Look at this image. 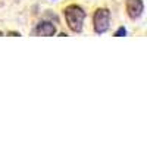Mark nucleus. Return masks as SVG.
I'll use <instances>...</instances> for the list:
<instances>
[{
  "mask_svg": "<svg viewBox=\"0 0 147 147\" xmlns=\"http://www.w3.org/2000/svg\"><path fill=\"white\" fill-rule=\"evenodd\" d=\"M113 35H115V37H124V35H127V30H125L124 27H119V28L115 31Z\"/></svg>",
  "mask_w": 147,
  "mask_h": 147,
  "instance_id": "obj_5",
  "label": "nucleus"
},
{
  "mask_svg": "<svg viewBox=\"0 0 147 147\" xmlns=\"http://www.w3.org/2000/svg\"><path fill=\"white\" fill-rule=\"evenodd\" d=\"M110 25V12L106 7H99L94 12L93 16V27L97 34H105Z\"/></svg>",
  "mask_w": 147,
  "mask_h": 147,
  "instance_id": "obj_2",
  "label": "nucleus"
},
{
  "mask_svg": "<svg viewBox=\"0 0 147 147\" xmlns=\"http://www.w3.org/2000/svg\"><path fill=\"white\" fill-rule=\"evenodd\" d=\"M63 15H65L66 24L71 31H74V32L82 31V24H84V19L87 16V13H85V10L81 6H78V5L66 6L63 10Z\"/></svg>",
  "mask_w": 147,
  "mask_h": 147,
  "instance_id": "obj_1",
  "label": "nucleus"
},
{
  "mask_svg": "<svg viewBox=\"0 0 147 147\" xmlns=\"http://www.w3.org/2000/svg\"><path fill=\"white\" fill-rule=\"evenodd\" d=\"M35 34L37 35H44V37H52V35L56 34V27L49 21H41L35 28Z\"/></svg>",
  "mask_w": 147,
  "mask_h": 147,
  "instance_id": "obj_4",
  "label": "nucleus"
},
{
  "mask_svg": "<svg viewBox=\"0 0 147 147\" xmlns=\"http://www.w3.org/2000/svg\"><path fill=\"white\" fill-rule=\"evenodd\" d=\"M127 13L131 19H138L144 12V3L143 0H125Z\"/></svg>",
  "mask_w": 147,
  "mask_h": 147,
  "instance_id": "obj_3",
  "label": "nucleus"
},
{
  "mask_svg": "<svg viewBox=\"0 0 147 147\" xmlns=\"http://www.w3.org/2000/svg\"><path fill=\"white\" fill-rule=\"evenodd\" d=\"M0 35H3V32H2V31H0Z\"/></svg>",
  "mask_w": 147,
  "mask_h": 147,
  "instance_id": "obj_7",
  "label": "nucleus"
},
{
  "mask_svg": "<svg viewBox=\"0 0 147 147\" xmlns=\"http://www.w3.org/2000/svg\"><path fill=\"white\" fill-rule=\"evenodd\" d=\"M9 35H13V37H15V35H18V37H19L21 34H19V32H9Z\"/></svg>",
  "mask_w": 147,
  "mask_h": 147,
  "instance_id": "obj_6",
  "label": "nucleus"
}]
</instances>
